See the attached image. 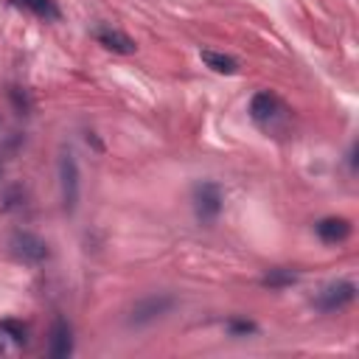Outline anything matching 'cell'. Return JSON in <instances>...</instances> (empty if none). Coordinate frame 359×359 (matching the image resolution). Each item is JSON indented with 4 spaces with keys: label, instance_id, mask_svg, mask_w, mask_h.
I'll return each mask as SVG.
<instances>
[{
    "label": "cell",
    "instance_id": "1",
    "mask_svg": "<svg viewBox=\"0 0 359 359\" xmlns=\"http://www.w3.org/2000/svg\"><path fill=\"white\" fill-rule=\"evenodd\" d=\"M59 188H62L65 210L73 213L76 205H79L81 182H79V163H76V154L70 149H62V154H59Z\"/></svg>",
    "mask_w": 359,
    "mask_h": 359
},
{
    "label": "cell",
    "instance_id": "2",
    "mask_svg": "<svg viewBox=\"0 0 359 359\" xmlns=\"http://www.w3.org/2000/svg\"><path fill=\"white\" fill-rule=\"evenodd\" d=\"M174 309V297L171 294H149L143 300H137L129 311V325H149L154 320H160L163 314H168Z\"/></svg>",
    "mask_w": 359,
    "mask_h": 359
},
{
    "label": "cell",
    "instance_id": "3",
    "mask_svg": "<svg viewBox=\"0 0 359 359\" xmlns=\"http://www.w3.org/2000/svg\"><path fill=\"white\" fill-rule=\"evenodd\" d=\"M222 188L216 182H199L194 188V210H196V219L210 224L219 213H222Z\"/></svg>",
    "mask_w": 359,
    "mask_h": 359
},
{
    "label": "cell",
    "instance_id": "4",
    "mask_svg": "<svg viewBox=\"0 0 359 359\" xmlns=\"http://www.w3.org/2000/svg\"><path fill=\"white\" fill-rule=\"evenodd\" d=\"M8 247H11V252H14L20 261H28V264H42V261L50 255L48 244H45L39 236L28 233V230H17V233H11Z\"/></svg>",
    "mask_w": 359,
    "mask_h": 359
},
{
    "label": "cell",
    "instance_id": "5",
    "mask_svg": "<svg viewBox=\"0 0 359 359\" xmlns=\"http://www.w3.org/2000/svg\"><path fill=\"white\" fill-rule=\"evenodd\" d=\"M353 297H356V283L353 280H334L317 294V306L323 311H342L345 306L353 303Z\"/></svg>",
    "mask_w": 359,
    "mask_h": 359
},
{
    "label": "cell",
    "instance_id": "6",
    "mask_svg": "<svg viewBox=\"0 0 359 359\" xmlns=\"http://www.w3.org/2000/svg\"><path fill=\"white\" fill-rule=\"evenodd\" d=\"M283 112V107H280V101H278V95H272V93H255L252 95V101H250V118L255 121V123H261V126H269L278 115Z\"/></svg>",
    "mask_w": 359,
    "mask_h": 359
},
{
    "label": "cell",
    "instance_id": "7",
    "mask_svg": "<svg viewBox=\"0 0 359 359\" xmlns=\"http://www.w3.org/2000/svg\"><path fill=\"white\" fill-rule=\"evenodd\" d=\"M95 39H98V45H104L107 50L121 53V56H129V53H135V50H137L135 39H132V36H126L123 31L112 28V25H101V28H95Z\"/></svg>",
    "mask_w": 359,
    "mask_h": 359
},
{
    "label": "cell",
    "instance_id": "8",
    "mask_svg": "<svg viewBox=\"0 0 359 359\" xmlns=\"http://www.w3.org/2000/svg\"><path fill=\"white\" fill-rule=\"evenodd\" d=\"M314 233L325 241V244H339L351 236V222L342 219V216H328V219H320L314 224Z\"/></svg>",
    "mask_w": 359,
    "mask_h": 359
},
{
    "label": "cell",
    "instance_id": "9",
    "mask_svg": "<svg viewBox=\"0 0 359 359\" xmlns=\"http://www.w3.org/2000/svg\"><path fill=\"white\" fill-rule=\"evenodd\" d=\"M70 351H73V331H70L67 320L56 317V323L50 328V356L62 359V356H70Z\"/></svg>",
    "mask_w": 359,
    "mask_h": 359
},
{
    "label": "cell",
    "instance_id": "10",
    "mask_svg": "<svg viewBox=\"0 0 359 359\" xmlns=\"http://www.w3.org/2000/svg\"><path fill=\"white\" fill-rule=\"evenodd\" d=\"M199 59L213 70V73H222V76H233L238 73V62L227 53H219V50H199Z\"/></svg>",
    "mask_w": 359,
    "mask_h": 359
},
{
    "label": "cell",
    "instance_id": "11",
    "mask_svg": "<svg viewBox=\"0 0 359 359\" xmlns=\"http://www.w3.org/2000/svg\"><path fill=\"white\" fill-rule=\"evenodd\" d=\"M11 6H17L22 11H31L39 20H59V8H56L53 0H11Z\"/></svg>",
    "mask_w": 359,
    "mask_h": 359
},
{
    "label": "cell",
    "instance_id": "12",
    "mask_svg": "<svg viewBox=\"0 0 359 359\" xmlns=\"http://www.w3.org/2000/svg\"><path fill=\"white\" fill-rule=\"evenodd\" d=\"M294 280H297V275H294L292 269H269V272L261 278V283L269 286V289H283V286H292Z\"/></svg>",
    "mask_w": 359,
    "mask_h": 359
},
{
    "label": "cell",
    "instance_id": "13",
    "mask_svg": "<svg viewBox=\"0 0 359 359\" xmlns=\"http://www.w3.org/2000/svg\"><path fill=\"white\" fill-rule=\"evenodd\" d=\"M0 328H3V334H6L11 342H17V345H25V342H28V331H25L22 323H17V320H3Z\"/></svg>",
    "mask_w": 359,
    "mask_h": 359
},
{
    "label": "cell",
    "instance_id": "14",
    "mask_svg": "<svg viewBox=\"0 0 359 359\" xmlns=\"http://www.w3.org/2000/svg\"><path fill=\"white\" fill-rule=\"evenodd\" d=\"M227 331H230L233 337H247V334H255V331H258V325H255V323H250V320L233 317V320H227Z\"/></svg>",
    "mask_w": 359,
    "mask_h": 359
},
{
    "label": "cell",
    "instance_id": "15",
    "mask_svg": "<svg viewBox=\"0 0 359 359\" xmlns=\"http://www.w3.org/2000/svg\"><path fill=\"white\" fill-rule=\"evenodd\" d=\"M6 342H8V337H6V334H3V328H0V353L6 351Z\"/></svg>",
    "mask_w": 359,
    "mask_h": 359
}]
</instances>
